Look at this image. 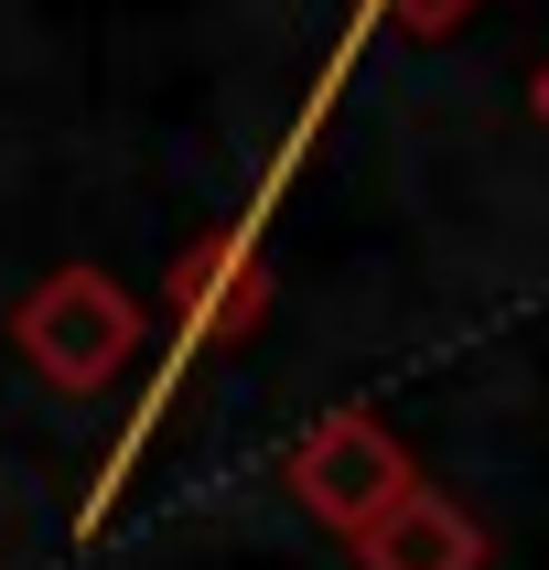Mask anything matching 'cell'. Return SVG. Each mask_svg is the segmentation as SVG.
<instances>
[{
    "label": "cell",
    "instance_id": "obj_1",
    "mask_svg": "<svg viewBox=\"0 0 549 570\" xmlns=\"http://www.w3.org/2000/svg\"><path fill=\"white\" fill-rule=\"evenodd\" d=\"M140 334H151V313H140L108 269H55V281L11 313L22 366H32V377H55V387H108L129 355H140Z\"/></svg>",
    "mask_w": 549,
    "mask_h": 570
},
{
    "label": "cell",
    "instance_id": "obj_2",
    "mask_svg": "<svg viewBox=\"0 0 549 570\" xmlns=\"http://www.w3.org/2000/svg\"><path fill=\"white\" fill-rule=\"evenodd\" d=\"M410 484H420V463L378 410H334V420H313L291 442V507L323 517V528H345V539H366Z\"/></svg>",
    "mask_w": 549,
    "mask_h": 570
},
{
    "label": "cell",
    "instance_id": "obj_3",
    "mask_svg": "<svg viewBox=\"0 0 549 570\" xmlns=\"http://www.w3.org/2000/svg\"><path fill=\"white\" fill-rule=\"evenodd\" d=\"M355 560L366 570H484V528L452 507L442 484H410V495L355 539Z\"/></svg>",
    "mask_w": 549,
    "mask_h": 570
},
{
    "label": "cell",
    "instance_id": "obj_4",
    "mask_svg": "<svg viewBox=\"0 0 549 570\" xmlns=\"http://www.w3.org/2000/svg\"><path fill=\"white\" fill-rule=\"evenodd\" d=\"M378 11H399V22H410V32H442L452 11H463V0H378Z\"/></svg>",
    "mask_w": 549,
    "mask_h": 570
},
{
    "label": "cell",
    "instance_id": "obj_5",
    "mask_svg": "<svg viewBox=\"0 0 549 570\" xmlns=\"http://www.w3.org/2000/svg\"><path fill=\"white\" fill-rule=\"evenodd\" d=\"M528 97H539V129H549V65H539V87H528Z\"/></svg>",
    "mask_w": 549,
    "mask_h": 570
}]
</instances>
